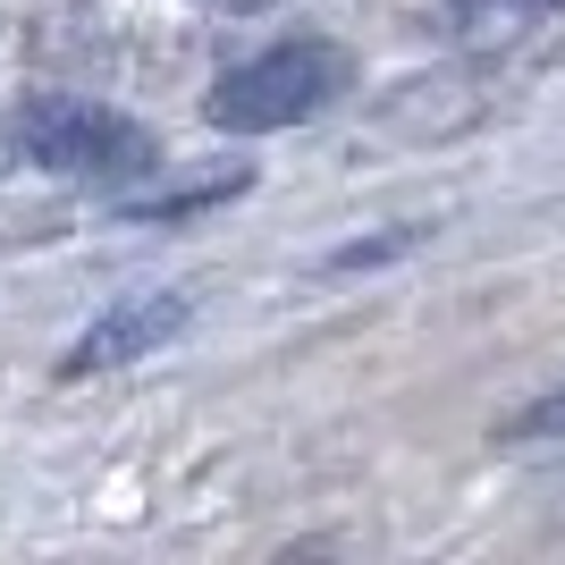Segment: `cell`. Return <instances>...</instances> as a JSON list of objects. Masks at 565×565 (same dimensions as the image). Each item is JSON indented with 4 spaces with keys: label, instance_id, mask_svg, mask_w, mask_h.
I'll use <instances>...</instances> for the list:
<instances>
[{
    "label": "cell",
    "instance_id": "cell-3",
    "mask_svg": "<svg viewBox=\"0 0 565 565\" xmlns=\"http://www.w3.org/2000/svg\"><path fill=\"white\" fill-rule=\"evenodd\" d=\"M194 321V296L186 287H152V296H118L110 312H102L94 330L76 338L68 354H60V380H94V372H118V363H143V354H161L169 338Z\"/></svg>",
    "mask_w": 565,
    "mask_h": 565
},
{
    "label": "cell",
    "instance_id": "cell-5",
    "mask_svg": "<svg viewBox=\"0 0 565 565\" xmlns=\"http://www.w3.org/2000/svg\"><path fill=\"white\" fill-rule=\"evenodd\" d=\"M212 9H262V0H212Z\"/></svg>",
    "mask_w": 565,
    "mask_h": 565
},
{
    "label": "cell",
    "instance_id": "cell-2",
    "mask_svg": "<svg viewBox=\"0 0 565 565\" xmlns=\"http://www.w3.org/2000/svg\"><path fill=\"white\" fill-rule=\"evenodd\" d=\"M18 143H25V161L76 169V178H127V169L152 161V136L110 118V110H94V102H34L18 118Z\"/></svg>",
    "mask_w": 565,
    "mask_h": 565
},
{
    "label": "cell",
    "instance_id": "cell-1",
    "mask_svg": "<svg viewBox=\"0 0 565 565\" xmlns=\"http://www.w3.org/2000/svg\"><path fill=\"white\" fill-rule=\"evenodd\" d=\"M338 94H347V51L338 43H270L262 60H245L212 85V127H228V136L305 127Z\"/></svg>",
    "mask_w": 565,
    "mask_h": 565
},
{
    "label": "cell",
    "instance_id": "cell-4",
    "mask_svg": "<svg viewBox=\"0 0 565 565\" xmlns=\"http://www.w3.org/2000/svg\"><path fill=\"white\" fill-rule=\"evenodd\" d=\"M507 439H565V388L548 405H532V414H515L507 423Z\"/></svg>",
    "mask_w": 565,
    "mask_h": 565
}]
</instances>
